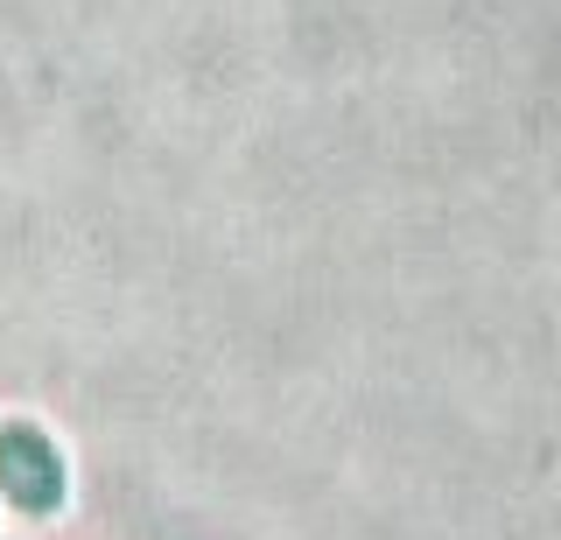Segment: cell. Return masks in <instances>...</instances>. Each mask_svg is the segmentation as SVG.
Segmentation results:
<instances>
[{"label":"cell","instance_id":"1","mask_svg":"<svg viewBox=\"0 0 561 540\" xmlns=\"http://www.w3.org/2000/svg\"><path fill=\"white\" fill-rule=\"evenodd\" d=\"M0 498L35 519L64 505V449L43 428H28V422L0 428Z\"/></svg>","mask_w":561,"mask_h":540}]
</instances>
